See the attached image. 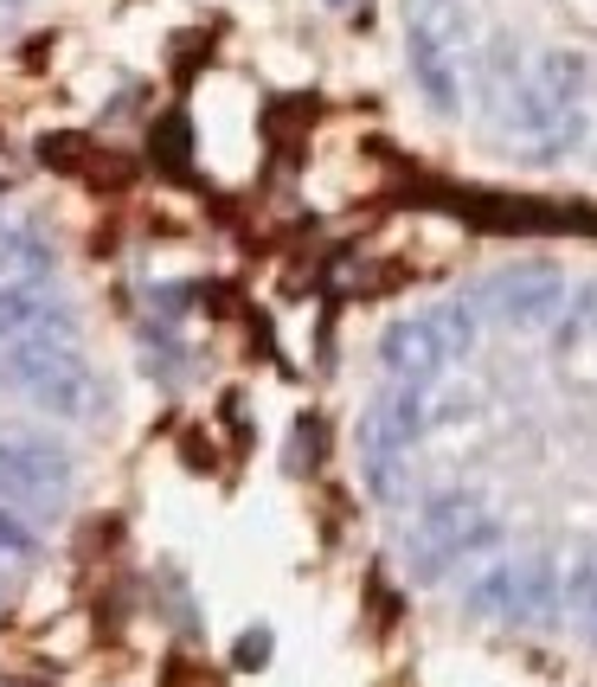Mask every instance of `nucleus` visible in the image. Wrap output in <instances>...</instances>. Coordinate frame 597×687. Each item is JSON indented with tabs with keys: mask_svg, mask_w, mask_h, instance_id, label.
I'll use <instances>...</instances> for the list:
<instances>
[{
	"mask_svg": "<svg viewBox=\"0 0 597 687\" xmlns=\"http://www.w3.org/2000/svg\"><path fill=\"white\" fill-rule=\"evenodd\" d=\"M149 154H154V167H161V174H174V181H181V174H187L193 161V135H187V116L181 110H167L161 116V122H154L149 129Z\"/></svg>",
	"mask_w": 597,
	"mask_h": 687,
	"instance_id": "obj_2",
	"label": "nucleus"
},
{
	"mask_svg": "<svg viewBox=\"0 0 597 687\" xmlns=\"http://www.w3.org/2000/svg\"><path fill=\"white\" fill-rule=\"evenodd\" d=\"M199 58H213V33H187L181 45H174V77L187 84V77L199 72Z\"/></svg>",
	"mask_w": 597,
	"mask_h": 687,
	"instance_id": "obj_5",
	"label": "nucleus"
},
{
	"mask_svg": "<svg viewBox=\"0 0 597 687\" xmlns=\"http://www.w3.org/2000/svg\"><path fill=\"white\" fill-rule=\"evenodd\" d=\"M174 450H181V462H187L193 476H213V469H219V444H213L206 424H181V430H174Z\"/></svg>",
	"mask_w": 597,
	"mask_h": 687,
	"instance_id": "obj_4",
	"label": "nucleus"
},
{
	"mask_svg": "<svg viewBox=\"0 0 597 687\" xmlns=\"http://www.w3.org/2000/svg\"><path fill=\"white\" fill-rule=\"evenodd\" d=\"M263 655H270V636H245V650H238V662L251 668V662H263Z\"/></svg>",
	"mask_w": 597,
	"mask_h": 687,
	"instance_id": "obj_6",
	"label": "nucleus"
},
{
	"mask_svg": "<svg viewBox=\"0 0 597 687\" xmlns=\"http://www.w3.org/2000/svg\"><path fill=\"white\" fill-rule=\"evenodd\" d=\"M315 116H322V103H315V97H276V103H270V116H263V142H270V161H290V154L308 142Z\"/></svg>",
	"mask_w": 597,
	"mask_h": 687,
	"instance_id": "obj_1",
	"label": "nucleus"
},
{
	"mask_svg": "<svg viewBox=\"0 0 597 687\" xmlns=\"http://www.w3.org/2000/svg\"><path fill=\"white\" fill-rule=\"evenodd\" d=\"M0 687H45V681H0Z\"/></svg>",
	"mask_w": 597,
	"mask_h": 687,
	"instance_id": "obj_7",
	"label": "nucleus"
},
{
	"mask_svg": "<svg viewBox=\"0 0 597 687\" xmlns=\"http://www.w3.org/2000/svg\"><path fill=\"white\" fill-rule=\"evenodd\" d=\"M97 142L90 135H77V129H58V135H39V161L52 167V174H72V181H84L90 174V161H97Z\"/></svg>",
	"mask_w": 597,
	"mask_h": 687,
	"instance_id": "obj_3",
	"label": "nucleus"
}]
</instances>
